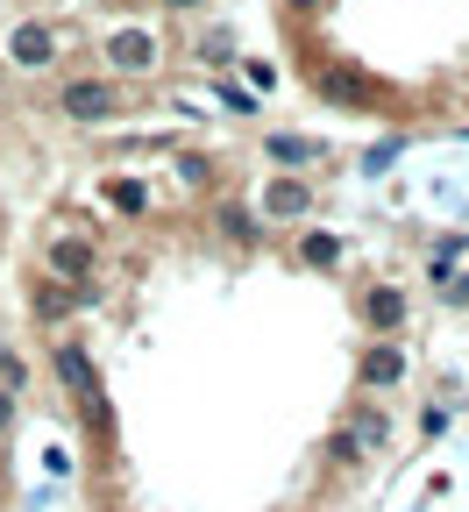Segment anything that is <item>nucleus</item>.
Returning a JSON list of instances; mask_svg holds the SVG:
<instances>
[{"instance_id":"f257e3e1","label":"nucleus","mask_w":469,"mask_h":512,"mask_svg":"<svg viewBox=\"0 0 469 512\" xmlns=\"http://www.w3.org/2000/svg\"><path fill=\"white\" fill-rule=\"evenodd\" d=\"M292 86L370 128H469V0H271Z\"/></svg>"}]
</instances>
